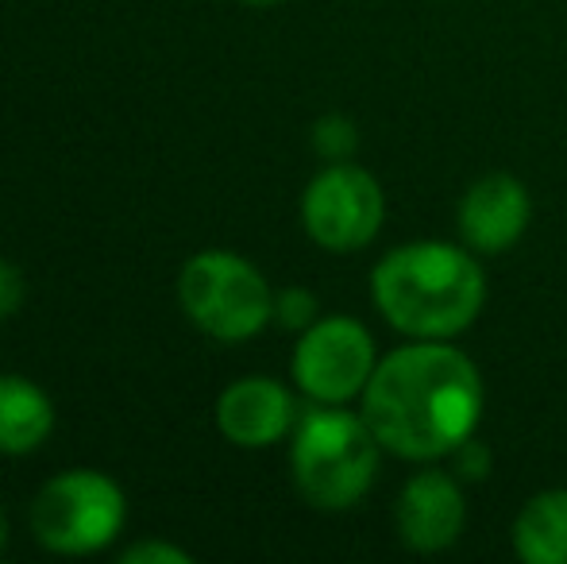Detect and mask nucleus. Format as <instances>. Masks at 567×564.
I'll list each match as a JSON object with an SVG mask.
<instances>
[{"label":"nucleus","mask_w":567,"mask_h":564,"mask_svg":"<svg viewBox=\"0 0 567 564\" xmlns=\"http://www.w3.org/2000/svg\"><path fill=\"white\" fill-rule=\"evenodd\" d=\"M363 418L382 449L405 460H436L475 437L483 379L460 348L417 340L374 363L363 387Z\"/></svg>","instance_id":"1"},{"label":"nucleus","mask_w":567,"mask_h":564,"mask_svg":"<svg viewBox=\"0 0 567 564\" xmlns=\"http://www.w3.org/2000/svg\"><path fill=\"white\" fill-rule=\"evenodd\" d=\"M379 314L398 332L417 340H444L471 329L486 301L483 267L455 244H405L394 248L371 275Z\"/></svg>","instance_id":"2"},{"label":"nucleus","mask_w":567,"mask_h":564,"mask_svg":"<svg viewBox=\"0 0 567 564\" xmlns=\"http://www.w3.org/2000/svg\"><path fill=\"white\" fill-rule=\"evenodd\" d=\"M379 449V437L363 414H348L332 402H321L301 414L293 433V483L321 511H348L371 491Z\"/></svg>","instance_id":"3"},{"label":"nucleus","mask_w":567,"mask_h":564,"mask_svg":"<svg viewBox=\"0 0 567 564\" xmlns=\"http://www.w3.org/2000/svg\"><path fill=\"white\" fill-rule=\"evenodd\" d=\"M178 301L202 332L217 340H247L275 317L267 279L236 252H202L178 275Z\"/></svg>","instance_id":"4"},{"label":"nucleus","mask_w":567,"mask_h":564,"mask_svg":"<svg viewBox=\"0 0 567 564\" xmlns=\"http://www.w3.org/2000/svg\"><path fill=\"white\" fill-rule=\"evenodd\" d=\"M124 526V491L105 472L74 468L54 475L31 503V534L43 550L85 557L105 550Z\"/></svg>","instance_id":"5"},{"label":"nucleus","mask_w":567,"mask_h":564,"mask_svg":"<svg viewBox=\"0 0 567 564\" xmlns=\"http://www.w3.org/2000/svg\"><path fill=\"white\" fill-rule=\"evenodd\" d=\"M386 217L382 186L351 163H332L306 186L301 197V225L309 240L329 252H355L379 236Z\"/></svg>","instance_id":"6"},{"label":"nucleus","mask_w":567,"mask_h":564,"mask_svg":"<svg viewBox=\"0 0 567 564\" xmlns=\"http://www.w3.org/2000/svg\"><path fill=\"white\" fill-rule=\"evenodd\" d=\"M374 340L351 317H324L301 332L293 348V379L313 402L355 399L374 371Z\"/></svg>","instance_id":"7"},{"label":"nucleus","mask_w":567,"mask_h":564,"mask_svg":"<svg viewBox=\"0 0 567 564\" xmlns=\"http://www.w3.org/2000/svg\"><path fill=\"white\" fill-rule=\"evenodd\" d=\"M298 422V407L293 394L275 379H239L231 383L217 402V425L239 449H267V444L282 441Z\"/></svg>","instance_id":"8"},{"label":"nucleus","mask_w":567,"mask_h":564,"mask_svg":"<svg viewBox=\"0 0 567 564\" xmlns=\"http://www.w3.org/2000/svg\"><path fill=\"white\" fill-rule=\"evenodd\" d=\"M533 202L525 186L509 174H486L463 194L460 233L475 252H506L529 228Z\"/></svg>","instance_id":"9"},{"label":"nucleus","mask_w":567,"mask_h":564,"mask_svg":"<svg viewBox=\"0 0 567 564\" xmlns=\"http://www.w3.org/2000/svg\"><path fill=\"white\" fill-rule=\"evenodd\" d=\"M467 506L455 488L452 475L444 472H421L405 483L398 499V534L410 550L417 553H441L463 534Z\"/></svg>","instance_id":"10"},{"label":"nucleus","mask_w":567,"mask_h":564,"mask_svg":"<svg viewBox=\"0 0 567 564\" xmlns=\"http://www.w3.org/2000/svg\"><path fill=\"white\" fill-rule=\"evenodd\" d=\"M54 429V407L31 379L0 376V452L23 457L35 452Z\"/></svg>","instance_id":"11"},{"label":"nucleus","mask_w":567,"mask_h":564,"mask_svg":"<svg viewBox=\"0 0 567 564\" xmlns=\"http://www.w3.org/2000/svg\"><path fill=\"white\" fill-rule=\"evenodd\" d=\"M514 550L529 564H567V488L525 503L514 522Z\"/></svg>","instance_id":"12"},{"label":"nucleus","mask_w":567,"mask_h":564,"mask_svg":"<svg viewBox=\"0 0 567 564\" xmlns=\"http://www.w3.org/2000/svg\"><path fill=\"white\" fill-rule=\"evenodd\" d=\"M355 143H359L355 124H351L348 116H324V121L313 129V147L321 151L324 158H332V163H343V158H351Z\"/></svg>","instance_id":"13"},{"label":"nucleus","mask_w":567,"mask_h":564,"mask_svg":"<svg viewBox=\"0 0 567 564\" xmlns=\"http://www.w3.org/2000/svg\"><path fill=\"white\" fill-rule=\"evenodd\" d=\"M275 317L286 329H309L317 321V298L301 286H290L275 298Z\"/></svg>","instance_id":"14"},{"label":"nucleus","mask_w":567,"mask_h":564,"mask_svg":"<svg viewBox=\"0 0 567 564\" xmlns=\"http://www.w3.org/2000/svg\"><path fill=\"white\" fill-rule=\"evenodd\" d=\"M120 561L124 564H189L186 550H178V545H166V542H140V545H127L124 553H120Z\"/></svg>","instance_id":"15"},{"label":"nucleus","mask_w":567,"mask_h":564,"mask_svg":"<svg viewBox=\"0 0 567 564\" xmlns=\"http://www.w3.org/2000/svg\"><path fill=\"white\" fill-rule=\"evenodd\" d=\"M455 460H460V472L467 475V480H483L486 468H491V452H486L475 437H467V441L455 449Z\"/></svg>","instance_id":"16"},{"label":"nucleus","mask_w":567,"mask_h":564,"mask_svg":"<svg viewBox=\"0 0 567 564\" xmlns=\"http://www.w3.org/2000/svg\"><path fill=\"white\" fill-rule=\"evenodd\" d=\"M23 301V279L12 264H0V317H8Z\"/></svg>","instance_id":"17"},{"label":"nucleus","mask_w":567,"mask_h":564,"mask_svg":"<svg viewBox=\"0 0 567 564\" xmlns=\"http://www.w3.org/2000/svg\"><path fill=\"white\" fill-rule=\"evenodd\" d=\"M4 542H8V514H4V506H0V550H4Z\"/></svg>","instance_id":"18"},{"label":"nucleus","mask_w":567,"mask_h":564,"mask_svg":"<svg viewBox=\"0 0 567 564\" xmlns=\"http://www.w3.org/2000/svg\"><path fill=\"white\" fill-rule=\"evenodd\" d=\"M247 4H282V0H247Z\"/></svg>","instance_id":"19"}]
</instances>
